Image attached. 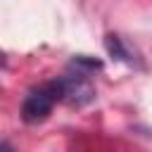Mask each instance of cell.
<instances>
[{"label":"cell","instance_id":"1","mask_svg":"<svg viewBox=\"0 0 152 152\" xmlns=\"http://www.w3.org/2000/svg\"><path fill=\"white\" fill-rule=\"evenodd\" d=\"M64 100V90H62V81L59 78H52L43 86H36L26 93V97L21 100V121L24 124H40L50 116L52 107Z\"/></svg>","mask_w":152,"mask_h":152},{"label":"cell","instance_id":"2","mask_svg":"<svg viewBox=\"0 0 152 152\" xmlns=\"http://www.w3.org/2000/svg\"><path fill=\"white\" fill-rule=\"evenodd\" d=\"M62 81V90H64V100L74 107H83L88 102L95 100V88L93 83L88 81V76L83 71H76V74H66V76H59Z\"/></svg>","mask_w":152,"mask_h":152},{"label":"cell","instance_id":"3","mask_svg":"<svg viewBox=\"0 0 152 152\" xmlns=\"http://www.w3.org/2000/svg\"><path fill=\"white\" fill-rule=\"evenodd\" d=\"M104 48H107V52H109L112 59L133 64V55H131V50L126 48V43L121 40V36H116V33H107V36H104Z\"/></svg>","mask_w":152,"mask_h":152},{"label":"cell","instance_id":"4","mask_svg":"<svg viewBox=\"0 0 152 152\" xmlns=\"http://www.w3.org/2000/svg\"><path fill=\"white\" fill-rule=\"evenodd\" d=\"M71 66H74L76 71L90 74V71L102 69V62H100V59H95V57H88V55H76V57L71 59Z\"/></svg>","mask_w":152,"mask_h":152},{"label":"cell","instance_id":"5","mask_svg":"<svg viewBox=\"0 0 152 152\" xmlns=\"http://www.w3.org/2000/svg\"><path fill=\"white\" fill-rule=\"evenodd\" d=\"M2 152H14V150L10 147V142H2Z\"/></svg>","mask_w":152,"mask_h":152}]
</instances>
